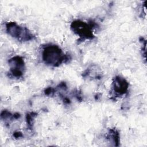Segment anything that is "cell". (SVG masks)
I'll use <instances>...</instances> for the list:
<instances>
[{
    "label": "cell",
    "mask_w": 147,
    "mask_h": 147,
    "mask_svg": "<svg viewBox=\"0 0 147 147\" xmlns=\"http://www.w3.org/2000/svg\"><path fill=\"white\" fill-rule=\"evenodd\" d=\"M41 58L42 63L51 67H59L67 63L71 60V56L65 53L59 45L52 44H45L41 47Z\"/></svg>",
    "instance_id": "6da1fadb"
},
{
    "label": "cell",
    "mask_w": 147,
    "mask_h": 147,
    "mask_svg": "<svg viewBox=\"0 0 147 147\" xmlns=\"http://www.w3.org/2000/svg\"><path fill=\"white\" fill-rule=\"evenodd\" d=\"M98 26V24L92 20L88 22L75 20L70 24L71 30L79 37L78 41L81 42L93 40L95 38L94 31Z\"/></svg>",
    "instance_id": "7a4b0ae2"
},
{
    "label": "cell",
    "mask_w": 147,
    "mask_h": 147,
    "mask_svg": "<svg viewBox=\"0 0 147 147\" xmlns=\"http://www.w3.org/2000/svg\"><path fill=\"white\" fill-rule=\"evenodd\" d=\"M4 28L6 33L9 36L19 42H29L36 38V36L29 29L16 22H6Z\"/></svg>",
    "instance_id": "3957f363"
},
{
    "label": "cell",
    "mask_w": 147,
    "mask_h": 147,
    "mask_svg": "<svg viewBox=\"0 0 147 147\" xmlns=\"http://www.w3.org/2000/svg\"><path fill=\"white\" fill-rule=\"evenodd\" d=\"M7 64L9 71L7 75L9 78L19 80L24 78L26 72V64L22 56L15 55L8 60Z\"/></svg>",
    "instance_id": "277c9868"
},
{
    "label": "cell",
    "mask_w": 147,
    "mask_h": 147,
    "mask_svg": "<svg viewBox=\"0 0 147 147\" xmlns=\"http://www.w3.org/2000/svg\"><path fill=\"white\" fill-rule=\"evenodd\" d=\"M129 83L127 80L120 75H116L112 80L110 91V98L115 100L125 95L129 91Z\"/></svg>",
    "instance_id": "5b68a950"
},
{
    "label": "cell",
    "mask_w": 147,
    "mask_h": 147,
    "mask_svg": "<svg viewBox=\"0 0 147 147\" xmlns=\"http://www.w3.org/2000/svg\"><path fill=\"white\" fill-rule=\"evenodd\" d=\"M103 73L101 69L96 65H91L87 68L82 73V77L88 80H100L102 79Z\"/></svg>",
    "instance_id": "8992f818"
},
{
    "label": "cell",
    "mask_w": 147,
    "mask_h": 147,
    "mask_svg": "<svg viewBox=\"0 0 147 147\" xmlns=\"http://www.w3.org/2000/svg\"><path fill=\"white\" fill-rule=\"evenodd\" d=\"M106 139L112 146H118L120 142L119 133L115 128L110 129L106 134Z\"/></svg>",
    "instance_id": "52a82bcc"
},
{
    "label": "cell",
    "mask_w": 147,
    "mask_h": 147,
    "mask_svg": "<svg viewBox=\"0 0 147 147\" xmlns=\"http://www.w3.org/2000/svg\"><path fill=\"white\" fill-rule=\"evenodd\" d=\"M37 113L35 112H30L26 115V122L28 130L32 131L34 127L35 119L37 117Z\"/></svg>",
    "instance_id": "ba28073f"
},
{
    "label": "cell",
    "mask_w": 147,
    "mask_h": 147,
    "mask_svg": "<svg viewBox=\"0 0 147 147\" xmlns=\"http://www.w3.org/2000/svg\"><path fill=\"white\" fill-rule=\"evenodd\" d=\"M142 38V41H141V42L142 43V47H141V54L142 55V56H144V60L146 61V41L145 38Z\"/></svg>",
    "instance_id": "9c48e42d"
},
{
    "label": "cell",
    "mask_w": 147,
    "mask_h": 147,
    "mask_svg": "<svg viewBox=\"0 0 147 147\" xmlns=\"http://www.w3.org/2000/svg\"><path fill=\"white\" fill-rule=\"evenodd\" d=\"M13 137L15 138H22L23 137V134L22 132L20 131H16L13 133Z\"/></svg>",
    "instance_id": "30bf717a"
}]
</instances>
